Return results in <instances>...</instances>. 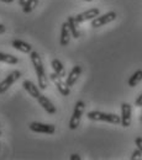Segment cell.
Segmentation results:
<instances>
[{
	"instance_id": "d4e9b609",
	"label": "cell",
	"mask_w": 142,
	"mask_h": 160,
	"mask_svg": "<svg viewBox=\"0 0 142 160\" xmlns=\"http://www.w3.org/2000/svg\"><path fill=\"white\" fill-rule=\"evenodd\" d=\"M5 32V26L0 23V33H4Z\"/></svg>"
},
{
	"instance_id": "8992f818",
	"label": "cell",
	"mask_w": 142,
	"mask_h": 160,
	"mask_svg": "<svg viewBox=\"0 0 142 160\" xmlns=\"http://www.w3.org/2000/svg\"><path fill=\"white\" fill-rule=\"evenodd\" d=\"M30 129L36 133H45V134H53L56 132V127L53 124H46L40 122H32L30 123Z\"/></svg>"
},
{
	"instance_id": "7a4b0ae2",
	"label": "cell",
	"mask_w": 142,
	"mask_h": 160,
	"mask_svg": "<svg viewBox=\"0 0 142 160\" xmlns=\"http://www.w3.org/2000/svg\"><path fill=\"white\" fill-rule=\"evenodd\" d=\"M87 117L90 121H103V122H109L113 124L121 123V116H118L115 113H106V112H102V111L88 112Z\"/></svg>"
},
{
	"instance_id": "5b68a950",
	"label": "cell",
	"mask_w": 142,
	"mask_h": 160,
	"mask_svg": "<svg viewBox=\"0 0 142 160\" xmlns=\"http://www.w3.org/2000/svg\"><path fill=\"white\" fill-rule=\"evenodd\" d=\"M116 19V12L115 11H109L106 14H104L102 16H97L95 19L92 20V27L93 28H98V27H102L104 25L111 22Z\"/></svg>"
},
{
	"instance_id": "5bb4252c",
	"label": "cell",
	"mask_w": 142,
	"mask_h": 160,
	"mask_svg": "<svg viewBox=\"0 0 142 160\" xmlns=\"http://www.w3.org/2000/svg\"><path fill=\"white\" fill-rule=\"evenodd\" d=\"M67 23H68V26H69L72 37H73V38H79V37H81V33H79V30H78V25H79V23L76 20V16H68V18H67Z\"/></svg>"
},
{
	"instance_id": "8fae6325",
	"label": "cell",
	"mask_w": 142,
	"mask_h": 160,
	"mask_svg": "<svg viewBox=\"0 0 142 160\" xmlns=\"http://www.w3.org/2000/svg\"><path fill=\"white\" fill-rule=\"evenodd\" d=\"M22 86H24V89L29 92V95L30 96H32L34 99H39L40 98V95H41V89H40V86H36L31 80H25L24 81V84H22Z\"/></svg>"
},
{
	"instance_id": "603a6c76",
	"label": "cell",
	"mask_w": 142,
	"mask_h": 160,
	"mask_svg": "<svg viewBox=\"0 0 142 160\" xmlns=\"http://www.w3.org/2000/svg\"><path fill=\"white\" fill-rule=\"evenodd\" d=\"M69 159L71 160H81V157H79L78 154H72V155L69 157Z\"/></svg>"
},
{
	"instance_id": "7402d4cb",
	"label": "cell",
	"mask_w": 142,
	"mask_h": 160,
	"mask_svg": "<svg viewBox=\"0 0 142 160\" xmlns=\"http://www.w3.org/2000/svg\"><path fill=\"white\" fill-rule=\"evenodd\" d=\"M135 105L137 106V107H142V94L136 99V101H135Z\"/></svg>"
},
{
	"instance_id": "83f0119b",
	"label": "cell",
	"mask_w": 142,
	"mask_h": 160,
	"mask_svg": "<svg viewBox=\"0 0 142 160\" xmlns=\"http://www.w3.org/2000/svg\"><path fill=\"white\" fill-rule=\"evenodd\" d=\"M0 136H1V132H0Z\"/></svg>"
},
{
	"instance_id": "cb8c5ba5",
	"label": "cell",
	"mask_w": 142,
	"mask_h": 160,
	"mask_svg": "<svg viewBox=\"0 0 142 160\" xmlns=\"http://www.w3.org/2000/svg\"><path fill=\"white\" fill-rule=\"evenodd\" d=\"M27 1H29V0H19V4H20L22 8H24V6L26 5V2H27Z\"/></svg>"
},
{
	"instance_id": "4fadbf2b",
	"label": "cell",
	"mask_w": 142,
	"mask_h": 160,
	"mask_svg": "<svg viewBox=\"0 0 142 160\" xmlns=\"http://www.w3.org/2000/svg\"><path fill=\"white\" fill-rule=\"evenodd\" d=\"M71 30H69V26L67 22H64L62 25V28H61V38H60V44L62 47H67L69 44V41H71Z\"/></svg>"
},
{
	"instance_id": "3957f363",
	"label": "cell",
	"mask_w": 142,
	"mask_h": 160,
	"mask_svg": "<svg viewBox=\"0 0 142 160\" xmlns=\"http://www.w3.org/2000/svg\"><path fill=\"white\" fill-rule=\"evenodd\" d=\"M84 110H85V103L83 101H78L76 103V107H74V111H73V115L71 117L69 121V129L74 131L78 128L79 123H81V118L84 113Z\"/></svg>"
},
{
	"instance_id": "7c38bea8",
	"label": "cell",
	"mask_w": 142,
	"mask_h": 160,
	"mask_svg": "<svg viewBox=\"0 0 142 160\" xmlns=\"http://www.w3.org/2000/svg\"><path fill=\"white\" fill-rule=\"evenodd\" d=\"M82 74V67L81 65H74L73 68H72V70L69 72V74H68V77L66 78V82H67V85L71 88V86H73L76 82H77V80L78 78L81 77Z\"/></svg>"
},
{
	"instance_id": "d6986e66",
	"label": "cell",
	"mask_w": 142,
	"mask_h": 160,
	"mask_svg": "<svg viewBox=\"0 0 142 160\" xmlns=\"http://www.w3.org/2000/svg\"><path fill=\"white\" fill-rule=\"evenodd\" d=\"M37 5H39V0H29V1L26 2V5L24 6V12H25V14L31 12Z\"/></svg>"
},
{
	"instance_id": "ac0fdd59",
	"label": "cell",
	"mask_w": 142,
	"mask_h": 160,
	"mask_svg": "<svg viewBox=\"0 0 142 160\" xmlns=\"http://www.w3.org/2000/svg\"><path fill=\"white\" fill-rule=\"evenodd\" d=\"M0 62H3V63H8V64H18V63H19V58L15 57V56L6 54V53L0 52Z\"/></svg>"
},
{
	"instance_id": "9c48e42d",
	"label": "cell",
	"mask_w": 142,
	"mask_h": 160,
	"mask_svg": "<svg viewBox=\"0 0 142 160\" xmlns=\"http://www.w3.org/2000/svg\"><path fill=\"white\" fill-rule=\"evenodd\" d=\"M99 14H100V10H99L98 8H93V9L88 10V11H84V12H82V14H78V15L76 16V20H77L78 23H82V22H85V21H88V20L95 19L97 16H99Z\"/></svg>"
},
{
	"instance_id": "484cf974",
	"label": "cell",
	"mask_w": 142,
	"mask_h": 160,
	"mask_svg": "<svg viewBox=\"0 0 142 160\" xmlns=\"http://www.w3.org/2000/svg\"><path fill=\"white\" fill-rule=\"evenodd\" d=\"M0 1H4V2H13L14 0H0Z\"/></svg>"
},
{
	"instance_id": "44dd1931",
	"label": "cell",
	"mask_w": 142,
	"mask_h": 160,
	"mask_svg": "<svg viewBox=\"0 0 142 160\" xmlns=\"http://www.w3.org/2000/svg\"><path fill=\"white\" fill-rule=\"evenodd\" d=\"M135 143H136L137 148L142 152V137H137V138L135 139Z\"/></svg>"
},
{
	"instance_id": "52a82bcc",
	"label": "cell",
	"mask_w": 142,
	"mask_h": 160,
	"mask_svg": "<svg viewBox=\"0 0 142 160\" xmlns=\"http://www.w3.org/2000/svg\"><path fill=\"white\" fill-rule=\"evenodd\" d=\"M21 77V73L19 70H14V72H11L10 74H9V77H6L5 79L3 80L1 82H0V95L1 94H4V92H6V90L16 81V80H19Z\"/></svg>"
},
{
	"instance_id": "6da1fadb",
	"label": "cell",
	"mask_w": 142,
	"mask_h": 160,
	"mask_svg": "<svg viewBox=\"0 0 142 160\" xmlns=\"http://www.w3.org/2000/svg\"><path fill=\"white\" fill-rule=\"evenodd\" d=\"M30 58H31V63L35 68V72H36V75H37V79H39V86H40L41 90H46L48 80H47L46 73H45V67H43V63H42L40 54L37 52L32 51L30 53Z\"/></svg>"
},
{
	"instance_id": "2e32d148",
	"label": "cell",
	"mask_w": 142,
	"mask_h": 160,
	"mask_svg": "<svg viewBox=\"0 0 142 160\" xmlns=\"http://www.w3.org/2000/svg\"><path fill=\"white\" fill-rule=\"evenodd\" d=\"M51 65H52V68H53V70H55L56 74H58V75L62 77V78L66 77V69H64V67H63V64H62L61 60L53 59L52 60V63H51Z\"/></svg>"
},
{
	"instance_id": "ffe728a7",
	"label": "cell",
	"mask_w": 142,
	"mask_h": 160,
	"mask_svg": "<svg viewBox=\"0 0 142 160\" xmlns=\"http://www.w3.org/2000/svg\"><path fill=\"white\" fill-rule=\"evenodd\" d=\"M141 157H142V152L137 148L134 153H132V155H131V158L130 159L131 160H136V159H141Z\"/></svg>"
},
{
	"instance_id": "277c9868",
	"label": "cell",
	"mask_w": 142,
	"mask_h": 160,
	"mask_svg": "<svg viewBox=\"0 0 142 160\" xmlns=\"http://www.w3.org/2000/svg\"><path fill=\"white\" fill-rule=\"evenodd\" d=\"M50 79H51V81L56 85V88L58 89V91L61 92L63 96H68V95L71 94V88L67 85L66 81H63L62 77H60L58 74H56L55 72L51 73V74H50Z\"/></svg>"
},
{
	"instance_id": "ba28073f",
	"label": "cell",
	"mask_w": 142,
	"mask_h": 160,
	"mask_svg": "<svg viewBox=\"0 0 142 160\" xmlns=\"http://www.w3.org/2000/svg\"><path fill=\"white\" fill-rule=\"evenodd\" d=\"M131 118H132V108L131 105L127 102H124L121 105V126L127 128L131 126Z\"/></svg>"
},
{
	"instance_id": "e0dca14e",
	"label": "cell",
	"mask_w": 142,
	"mask_h": 160,
	"mask_svg": "<svg viewBox=\"0 0 142 160\" xmlns=\"http://www.w3.org/2000/svg\"><path fill=\"white\" fill-rule=\"evenodd\" d=\"M142 80V70H136L129 79V86L130 88H135L140 81Z\"/></svg>"
},
{
	"instance_id": "4316f807",
	"label": "cell",
	"mask_w": 142,
	"mask_h": 160,
	"mask_svg": "<svg viewBox=\"0 0 142 160\" xmlns=\"http://www.w3.org/2000/svg\"><path fill=\"white\" fill-rule=\"evenodd\" d=\"M84 1H93V0H84Z\"/></svg>"
},
{
	"instance_id": "9a60e30c",
	"label": "cell",
	"mask_w": 142,
	"mask_h": 160,
	"mask_svg": "<svg viewBox=\"0 0 142 160\" xmlns=\"http://www.w3.org/2000/svg\"><path fill=\"white\" fill-rule=\"evenodd\" d=\"M13 47L22 53H31L32 52V46L22 40H14L13 41Z\"/></svg>"
},
{
	"instance_id": "30bf717a",
	"label": "cell",
	"mask_w": 142,
	"mask_h": 160,
	"mask_svg": "<svg viewBox=\"0 0 142 160\" xmlns=\"http://www.w3.org/2000/svg\"><path fill=\"white\" fill-rule=\"evenodd\" d=\"M37 101H39V103L43 107V110H45L47 113H50V115H55V113L57 112L56 106L51 102V100H50L47 96H45V95H42V94H41L40 98L37 99Z\"/></svg>"
}]
</instances>
